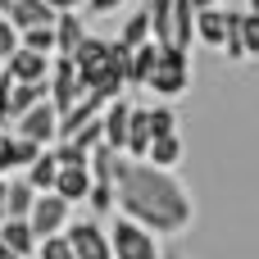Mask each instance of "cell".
<instances>
[{
  "label": "cell",
  "mask_w": 259,
  "mask_h": 259,
  "mask_svg": "<svg viewBox=\"0 0 259 259\" xmlns=\"http://www.w3.org/2000/svg\"><path fill=\"white\" fill-rule=\"evenodd\" d=\"M114 214H127L132 223L150 228L155 237H178L196 219L191 187L173 168H155L146 159H127L114 182Z\"/></svg>",
  "instance_id": "obj_1"
},
{
  "label": "cell",
  "mask_w": 259,
  "mask_h": 259,
  "mask_svg": "<svg viewBox=\"0 0 259 259\" xmlns=\"http://www.w3.org/2000/svg\"><path fill=\"white\" fill-rule=\"evenodd\" d=\"M196 82V64H191V50L182 46H159V59H155V73L146 82V91H155L159 100H178L187 96Z\"/></svg>",
  "instance_id": "obj_2"
},
{
  "label": "cell",
  "mask_w": 259,
  "mask_h": 259,
  "mask_svg": "<svg viewBox=\"0 0 259 259\" xmlns=\"http://www.w3.org/2000/svg\"><path fill=\"white\" fill-rule=\"evenodd\" d=\"M105 232H109V255H114V259H164L159 237H155L150 228L132 223L127 214H118L114 228H105Z\"/></svg>",
  "instance_id": "obj_3"
},
{
  "label": "cell",
  "mask_w": 259,
  "mask_h": 259,
  "mask_svg": "<svg viewBox=\"0 0 259 259\" xmlns=\"http://www.w3.org/2000/svg\"><path fill=\"white\" fill-rule=\"evenodd\" d=\"M64 237L73 246V259H114L109 255V232L100 228V219H68L64 223Z\"/></svg>",
  "instance_id": "obj_4"
},
{
  "label": "cell",
  "mask_w": 259,
  "mask_h": 259,
  "mask_svg": "<svg viewBox=\"0 0 259 259\" xmlns=\"http://www.w3.org/2000/svg\"><path fill=\"white\" fill-rule=\"evenodd\" d=\"M14 132L27 137V141H36V146H55V137H59V109L50 100H36V105H27L14 118Z\"/></svg>",
  "instance_id": "obj_5"
},
{
  "label": "cell",
  "mask_w": 259,
  "mask_h": 259,
  "mask_svg": "<svg viewBox=\"0 0 259 259\" xmlns=\"http://www.w3.org/2000/svg\"><path fill=\"white\" fill-rule=\"evenodd\" d=\"M68 219H73V205H68L59 191H36V200H32V209H27V223H32L36 237H46V232H64Z\"/></svg>",
  "instance_id": "obj_6"
},
{
  "label": "cell",
  "mask_w": 259,
  "mask_h": 259,
  "mask_svg": "<svg viewBox=\"0 0 259 259\" xmlns=\"http://www.w3.org/2000/svg\"><path fill=\"white\" fill-rule=\"evenodd\" d=\"M0 68H5L14 82H41V77L50 73V55L18 46V50H9V55H5V64H0Z\"/></svg>",
  "instance_id": "obj_7"
},
{
  "label": "cell",
  "mask_w": 259,
  "mask_h": 259,
  "mask_svg": "<svg viewBox=\"0 0 259 259\" xmlns=\"http://www.w3.org/2000/svg\"><path fill=\"white\" fill-rule=\"evenodd\" d=\"M87 187H91V168H87V164H59L50 191H59L68 205H82V200H87Z\"/></svg>",
  "instance_id": "obj_8"
},
{
  "label": "cell",
  "mask_w": 259,
  "mask_h": 259,
  "mask_svg": "<svg viewBox=\"0 0 259 259\" xmlns=\"http://www.w3.org/2000/svg\"><path fill=\"white\" fill-rule=\"evenodd\" d=\"M223 32H228V9H219V5L196 9V18H191V36H196V41H205V46H214V50H219Z\"/></svg>",
  "instance_id": "obj_9"
},
{
  "label": "cell",
  "mask_w": 259,
  "mask_h": 259,
  "mask_svg": "<svg viewBox=\"0 0 259 259\" xmlns=\"http://www.w3.org/2000/svg\"><path fill=\"white\" fill-rule=\"evenodd\" d=\"M50 27H55V55H73V46L87 36V23H82L77 9H59Z\"/></svg>",
  "instance_id": "obj_10"
},
{
  "label": "cell",
  "mask_w": 259,
  "mask_h": 259,
  "mask_svg": "<svg viewBox=\"0 0 259 259\" xmlns=\"http://www.w3.org/2000/svg\"><path fill=\"white\" fill-rule=\"evenodd\" d=\"M0 241H5L9 250H18L23 259H32V250H36V232H32V223H27V219H14V214L0 219Z\"/></svg>",
  "instance_id": "obj_11"
},
{
  "label": "cell",
  "mask_w": 259,
  "mask_h": 259,
  "mask_svg": "<svg viewBox=\"0 0 259 259\" xmlns=\"http://www.w3.org/2000/svg\"><path fill=\"white\" fill-rule=\"evenodd\" d=\"M146 164H155V168H178L182 164V137L178 132H164V137H150V146H146V155H141Z\"/></svg>",
  "instance_id": "obj_12"
},
{
  "label": "cell",
  "mask_w": 259,
  "mask_h": 259,
  "mask_svg": "<svg viewBox=\"0 0 259 259\" xmlns=\"http://www.w3.org/2000/svg\"><path fill=\"white\" fill-rule=\"evenodd\" d=\"M155 59H159V46L155 41L132 46V55H127V87H146L150 73H155Z\"/></svg>",
  "instance_id": "obj_13"
},
{
  "label": "cell",
  "mask_w": 259,
  "mask_h": 259,
  "mask_svg": "<svg viewBox=\"0 0 259 259\" xmlns=\"http://www.w3.org/2000/svg\"><path fill=\"white\" fill-rule=\"evenodd\" d=\"M5 18L23 32V27H36V23H55V9H50L46 0H14V5L5 9Z\"/></svg>",
  "instance_id": "obj_14"
},
{
  "label": "cell",
  "mask_w": 259,
  "mask_h": 259,
  "mask_svg": "<svg viewBox=\"0 0 259 259\" xmlns=\"http://www.w3.org/2000/svg\"><path fill=\"white\" fill-rule=\"evenodd\" d=\"M146 18H150V41L173 46V0H146Z\"/></svg>",
  "instance_id": "obj_15"
},
{
  "label": "cell",
  "mask_w": 259,
  "mask_h": 259,
  "mask_svg": "<svg viewBox=\"0 0 259 259\" xmlns=\"http://www.w3.org/2000/svg\"><path fill=\"white\" fill-rule=\"evenodd\" d=\"M146 146H150V118H146V109H132L127 114V137H123V155L127 159H141Z\"/></svg>",
  "instance_id": "obj_16"
},
{
  "label": "cell",
  "mask_w": 259,
  "mask_h": 259,
  "mask_svg": "<svg viewBox=\"0 0 259 259\" xmlns=\"http://www.w3.org/2000/svg\"><path fill=\"white\" fill-rule=\"evenodd\" d=\"M55 173H59V159H55V150H50V146H41V150H36V159L23 168V178H27L36 191H50V187H55Z\"/></svg>",
  "instance_id": "obj_17"
},
{
  "label": "cell",
  "mask_w": 259,
  "mask_h": 259,
  "mask_svg": "<svg viewBox=\"0 0 259 259\" xmlns=\"http://www.w3.org/2000/svg\"><path fill=\"white\" fill-rule=\"evenodd\" d=\"M32 200H36V187H32L27 178H5V214H14V219H27Z\"/></svg>",
  "instance_id": "obj_18"
},
{
  "label": "cell",
  "mask_w": 259,
  "mask_h": 259,
  "mask_svg": "<svg viewBox=\"0 0 259 259\" xmlns=\"http://www.w3.org/2000/svg\"><path fill=\"white\" fill-rule=\"evenodd\" d=\"M114 41H118V46H127V50H132V46H141V41H150V18H146V9H137V14H127Z\"/></svg>",
  "instance_id": "obj_19"
},
{
  "label": "cell",
  "mask_w": 259,
  "mask_h": 259,
  "mask_svg": "<svg viewBox=\"0 0 259 259\" xmlns=\"http://www.w3.org/2000/svg\"><path fill=\"white\" fill-rule=\"evenodd\" d=\"M191 18H196L191 0H173V46L182 50H191Z\"/></svg>",
  "instance_id": "obj_20"
},
{
  "label": "cell",
  "mask_w": 259,
  "mask_h": 259,
  "mask_svg": "<svg viewBox=\"0 0 259 259\" xmlns=\"http://www.w3.org/2000/svg\"><path fill=\"white\" fill-rule=\"evenodd\" d=\"M18 46H27V50H41V55H55V27H50V23L23 27V32H18Z\"/></svg>",
  "instance_id": "obj_21"
},
{
  "label": "cell",
  "mask_w": 259,
  "mask_h": 259,
  "mask_svg": "<svg viewBox=\"0 0 259 259\" xmlns=\"http://www.w3.org/2000/svg\"><path fill=\"white\" fill-rule=\"evenodd\" d=\"M36 259H73V246H68V237L64 232H46V237H36Z\"/></svg>",
  "instance_id": "obj_22"
},
{
  "label": "cell",
  "mask_w": 259,
  "mask_h": 259,
  "mask_svg": "<svg viewBox=\"0 0 259 259\" xmlns=\"http://www.w3.org/2000/svg\"><path fill=\"white\" fill-rule=\"evenodd\" d=\"M87 205H91L96 219L114 214V182H96V178H91V187H87Z\"/></svg>",
  "instance_id": "obj_23"
},
{
  "label": "cell",
  "mask_w": 259,
  "mask_h": 259,
  "mask_svg": "<svg viewBox=\"0 0 259 259\" xmlns=\"http://www.w3.org/2000/svg\"><path fill=\"white\" fill-rule=\"evenodd\" d=\"M146 118H150V137H164V132H178V109L164 100V105H155V109H146Z\"/></svg>",
  "instance_id": "obj_24"
},
{
  "label": "cell",
  "mask_w": 259,
  "mask_h": 259,
  "mask_svg": "<svg viewBox=\"0 0 259 259\" xmlns=\"http://www.w3.org/2000/svg\"><path fill=\"white\" fill-rule=\"evenodd\" d=\"M36 150H41L36 141H27V137L14 132V137H9V173H14V168H27V164L36 159Z\"/></svg>",
  "instance_id": "obj_25"
},
{
  "label": "cell",
  "mask_w": 259,
  "mask_h": 259,
  "mask_svg": "<svg viewBox=\"0 0 259 259\" xmlns=\"http://www.w3.org/2000/svg\"><path fill=\"white\" fill-rule=\"evenodd\" d=\"M241 46L246 59H259V9H241Z\"/></svg>",
  "instance_id": "obj_26"
},
{
  "label": "cell",
  "mask_w": 259,
  "mask_h": 259,
  "mask_svg": "<svg viewBox=\"0 0 259 259\" xmlns=\"http://www.w3.org/2000/svg\"><path fill=\"white\" fill-rule=\"evenodd\" d=\"M9 50H18V27L0 14V55H9Z\"/></svg>",
  "instance_id": "obj_27"
},
{
  "label": "cell",
  "mask_w": 259,
  "mask_h": 259,
  "mask_svg": "<svg viewBox=\"0 0 259 259\" xmlns=\"http://www.w3.org/2000/svg\"><path fill=\"white\" fill-rule=\"evenodd\" d=\"M87 5V14H96V18H109V14H118L127 0H82Z\"/></svg>",
  "instance_id": "obj_28"
},
{
  "label": "cell",
  "mask_w": 259,
  "mask_h": 259,
  "mask_svg": "<svg viewBox=\"0 0 259 259\" xmlns=\"http://www.w3.org/2000/svg\"><path fill=\"white\" fill-rule=\"evenodd\" d=\"M46 5H50V9H55V14H59V9H77V5H82V0H46Z\"/></svg>",
  "instance_id": "obj_29"
},
{
  "label": "cell",
  "mask_w": 259,
  "mask_h": 259,
  "mask_svg": "<svg viewBox=\"0 0 259 259\" xmlns=\"http://www.w3.org/2000/svg\"><path fill=\"white\" fill-rule=\"evenodd\" d=\"M0 259H23V255H18V250H9V246L0 241Z\"/></svg>",
  "instance_id": "obj_30"
},
{
  "label": "cell",
  "mask_w": 259,
  "mask_h": 259,
  "mask_svg": "<svg viewBox=\"0 0 259 259\" xmlns=\"http://www.w3.org/2000/svg\"><path fill=\"white\" fill-rule=\"evenodd\" d=\"M9 178V173H5ZM5 178H0V219H5Z\"/></svg>",
  "instance_id": "obj_31"
},
{
  "label": "cell",
  "mask_w": 259,
  "mask_h": 259,
  "mask_svg": "<svg viewBox=\"0 0 259 259\" xmlns=\"http://www.w3.org/2000/svg\"><path fill=\"white\" fill-rule=\"evenodd\" d=\"M209 5H219V0H191V9H209Z\"/></svg>",
  "instance_id": "obj_32"
},
{
  "label": "cell",
  "mask_w": 259,
  "mask_h": 259,
  "mask_svg": "<svg viewBox=\"0 0 259 259\" xmlns=\"http://www.w3.org/2000/svg\"><path fill=\"white\" fill-rule=\"evenodd\" d=\"M9 5H14V0H0V14H5V9H9Z\"/></svg>",
  "instance_id": "obj_33"
},
{
  "label": "cell",
  "mask_w": 259,
  "mask_h": 259,
  "mask_svg": "<svg viewBox=\"0 0 259 259\" xmlns=\"http://www.w3.org/2000/svg\"><path fill=\"white\" fill-rule=\"evenodd\" d=\"M0 64H5V55H0Z\"/></svg>",
  "instance_id": "obj_34"
}]
</instances>
